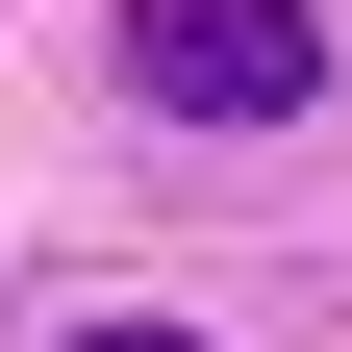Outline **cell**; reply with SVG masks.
<instances>
[{
    "label": "cell",
    "instance_id": "1",
    "mask_svg": "<svg viewBox=\"0 0 352 352\" xmlns=\"http://www.w3.org/2000/svg\"><path fill=\"white\" fill-rule=\"evenodd\" d=\"M101 51H126L151 126H302L327 101V25H302V0H126Z\"/></svg>",
    "mask_w": 352,
    "mask_h": 352
},
{
    "label": "cell",
    "instance_id": "2",
    "mask_svg": "<svg viewBox=\"0 0 352 352\" xmlns=\"http://www.w3.org/2000/svg\"><path fill=\"white\" fill-rule=\"evenodd\" d=\"M76 352H201V327H76Z\"/></svg>",
    "mask_w": 352,
    "mask_h": 352
}]
</instances>
